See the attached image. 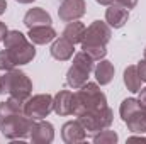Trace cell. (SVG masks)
Segmentation results:
<instances>
[{
	"instance_id": "1",
	"label": "cell",
	"mask_w": 146,
	"mask_h": 144,
	"mask_svg": "<svg viewBox=\"0 0 146 144\" xmlns=\"http://www.w3.org/2000/svg\"><path fill=\"white\" fill-rule=\"evenodd\" d=\"M107 105V97L106 93L99 88L97 83H90L87 81L82 88H78V92L73 93V105H72V114L73 115H82L85 112L95 110V108L106 107Z\"/></svg>"
},
{
	"instance_id": "2",
	"label": "cell",
	"mask_w": 146,
	"mask_h": 144,
	"mask_svg": "<svg viewBox=\"0 0 146 144\" xmlns=\"http://www.w3.org/2000/svg\"><path fill=\"white\" fill-rule=\"evenodd\" d=\"M2 42L5 46V51L14 59L15 66L27 65V63H31L36 58V48H34V44L29 42L27 37L24 36L21 31H7V34H5Z\"/></svg>"
},
{
	"instance_id": "3",
	"label": "cell",
	"mask_w": 146,
	"mask_h": 144,
	"mask_svg": "<svg viewBox=\"0 0 146 144\" xmlns=\"http://www.w3.org/2000/svg\"><path fill=\"white\" fill-rule=\"evenodd\" d=\"M0 93H7L12 98L26 102L33 93V81L21 70H15V68L9 70V71H5V75H2Z\"/></svg>"
},
{
	"instance_id": "4",
	"label": "cell",
	"mask_w": 146,
	"mask_h": 144,
	"mask_svg": "<svg viewBox=\"0 0 146 144\" xmlns=\"http://www.w3.org/2000/svg\"><path fill=\"white\" fill-rule=\"evenodd\" d=\"M94 63H95V59L92 56H88L85 51L76 53L73 56V65L70 66V70L66 73V85L70 88H73V90L82 88L88 81L90 73L95 68Z\"/></svg>"
},
{
	"instance_id": "5",
	"label": "cell",
	"mask_w": 146,
	"mask_h": 144,
	"mask_svg": "<svg viewBox=\"0 0 146 144\" xmlns=\"http://www.w3.org/2000/svg\"><path fill=\"white\" fill-rule=\"evenodd\" d=\"M119 112H121V119L124 120V124L127 126V129L131 132H138V134H145L146 132L145 107L139 104L138 98L122 100Z\"/></svg>"
},
{
	"instance_id": "6",
	"label": "cell",
	"mask_w": 146,
	"mask_h": 144,
	"mask_svg": "<svg viewBox=\"0 0 146 144\" xmlns=\"http://www.w3.org/2000/svg\"><path fill=\"white\" fill-rule=\"evenodd\" d=\"M34 122L36 120L27 117L24 112L12 114L0 122V131L3 134V137H7V139H26L31 136Z\"/></svg>"
},
{
	"instance_id": "7",
	"label": "cell",
	"mask_w": 146,
	"mask_h": 144,
	"mask_svg": "<svg viewBox=\"0 0 146 144\" xmlns=\"http://www.w3.org/2000/svg\"><path fill=\"white\" fill-rule=\"evenodd\" d=\"M78 120L82 122V126L85 127L87 134H97L99 131L102 129H109V126L114 120V114L107 105L100 108H95V110H90V112H85L82 115H78Z\"/></svg>"
},
{
	"instance_id": "8",
	"label": "cell",
	"mask_w": 146,
	"mask_h": 144,
	"mask_svg": "<svg viewBox=\"0 0 146 144\" xmlns=\"http://www.w3.org/2000/svg\"><path fill=\"white\" fill-rule=\"evenodd\" d=\"M112 31L107 22L102 20H94L88 27H85L83 39H82V49H88V48H102L107 46L110 41Z\"/></svg>"
},
{
	"instance_id": "9",
	"label": "cell",
	"mask_w": 146,
	"mask_h": 144,
	"mask_svg": "<svg viewBox=\"0 0 146 144\" xmlns=\"http://www.w3.org/2000/svg\"><path fill=\"white\" fill-rule=\"evenodd\" d=\"M53 112V97L49 93H39L24 102V114L34 120H42Z\"/></svg>"
},
{
	"instance_id": "10",
	"label": "cell",
	"mask_w": 146,
	"mask_h": 144,
	"mask_svg": "<svg viewBox=\"0 0 146 144\" xmlns=\"http://www.w3.org/2000/svg\"><path fill=\"white\" fill-rule=\"evenodd\" d=\"M85 12H87L85 0H61L60 9H58V17L63 22H72L83 17Z\"/></svg>"
},
{
	"instance_id": "11",
	"label": "cell",
	"mask_w": 146,
	"mask_h": 144,
	"mask_svg": "<svg viewBox=\"0 0 146 144\" xmlns=\"http://www.w3.org/2000/svg\"><path fill=\"white\" fill-rule=\"evenodd\" d=\"M61 139L66 144H76L87 139V131L80 120H68L61 127Z\"/></svg>"
},
{
	"instance_id": "12",
	"label": "cell",
	"mask_w": 146,
	"mask_h": 144,
	"mask_svg": "<svg viewBox=\"0 0 146 144\" xmlns=\"http://www.w3.org/2000/svg\"><path fill=\"white\" fill-rule=\"evenodd\" d=\"M29 137L34 144H49L54 139V127H53L51 122L37 120L33 126V131H31Z\"/></svg>"
},
{
	"instance_id": "13",
	"label": "cell",
	"mask_w": 146,
	"mask_h": 144,
	"mask_svg": "<svg viewBox=\"0 0 146 144\" xmlns=\"http://www.w3.org/2000/svg\"><path fill=\"white\" fill-rule=\"evenodd\" d=\"M51 56L58 61H68L73 58V53H75V44L70 42L66 37H58L54 39V42L51 44Z\"/></svg>"
},
{
	"instance_id": "14",
	"label": "cell",
	"mask_w": 146,
	"mask_h": 144,
	"mask_svg": "<svg viewBox=\"0 0 146 144\" xmlns=\"http://www.w3.org/2000/svg\"><path fill=\"white\" fill-rule=\"evenodd\" d=\"M127 19H129V10L117 3L109 5V9L106 10V22L114 29H121L127 22Z\"/></svg>"
},
{
	"instance_id": "15",
	"label": "cell",
	"mask_w": 146,
	"mask_h": 144,
	"mask_svg": "<svg viewBox=\"0 0 146 144\" xmlns=\"http://www.w3.org/2000/svg\"><path fill=\"white\" fill-rule=\"evenodd\" d=\"M51 15L41 9V7H34V9H29L24 15V24L27 29L31 27H36V26H51Z\"/></svg>"
},
{
	"instance_id": "16",
	"label": "cell",
	"mask_w": 146,
	"mask_h": 144,
	"mask_svg": "<svg viewBox=\"0 0 146 144\" xmlns=\"http://www.w3.org/2000/svg\"><path fill=\"white\" fill-rule=\"evenodd\" d=\"M73 93L70 90H60L53 97V110L58 115H72Z\"/></svg>"
},
{
	"instance_id": "17",
	"label": "cell",
	"mask_w": 146,
	"mask_h": 144,
	"mask_svg": "<svg viewBox=\"0 0 146 144\" xmlns=\"http://www.w3.org/2000/svg\"><path fill=\"white\" fill-rule=\"evenodd\" d=\"M27 37L33 44H48L56 39V31L51 26H36L29 29Z\"/></svg>"
},
{
	"instance_id": "18",
	"label": "cell",
	"mask_w": 146,
	"mask_h": 144,
	"mask_svg": "<svg viewBox=\"0 0 146 144\" xmlns=\"http://www.w3.org/2000/svg\"><path fill=\"white\" fill-rule=\"evenodd\" d=\"M94 73H95V80L97 83L100 85H109L114 78V65L107 61V59H100V63H97V66L94 68Z\"/></svg>"
},
{
	"instance_id": "19",
	"label": "cell",
	"mask_w": 146,
	"mask_h": 144,
	"mask_svg": "<svg viewBox=\"0 0 146 144\" xmlns=\"http://www.w3.org/2000/svg\"><path fill=\"white\" fill-rule=\"evenodd\" d=\"M83 32H85V26L82 22H78V20H72V22L66 24V27L63 29V34L61 36L66 37L70 42L76 44V42H82Z\"/></svg>"
},
{
	"instance_id": "20",
	"label": "cell",
	"mask_w": 146,
	"mask_h": 144,
	"mask_svg": "<svg viewBox=\"0 0 146 144\" xmlns=\"http://www.w3.org/2000/svg\"><path fill=\"white\" fill-rule=\"evenodd\" d=\"M124 85L133 93H136V92L141 90V78H139V73H138L136 65H131V66H127L124 70Z\"/></svg>"
},
{
	"instance_id": "21",
	"label": "cell",
	"mask_w": 146,
	"mask_h": 144,
	"mask_svg": "<svg viewBox=\"0 0 146 144\" xmlns=\"http://www.w3.org/2000/svg\"><path fill=\"white\" fill-rule=\"evenodd\" d=\"M21 112H24V102L9 97L5 102H0V122H2L3 119H7L9 115H12V114H21Z\"/></svg>"
},
{
	"instance_id": "22",
	"label": "cell",
	"mask_w": 146,
	"mask_h": 144,
	"mask_svg": "<svg viewBox=\"0 0 146 144\" xmlns=\"http://www.w3.org/2000/svg\"><path fill=\"white\" fill-rule=\"evenodd\" d=\"M119 139L117 132L109 131V129H102L97 134H94V143L95 144H115Z\"/></svg>"
},
{
	"instance_id": "23",
	"label": "cell",
	"mask_w": 146,
	"mask_h": 144,
	"mask_svg": "<svg viewBox=\"0 0 146 144\" xmlns=\"http://www.w3.org/2000/svg\"><path fill=\"white\" fill-rule=\"evenodd\" d=\"M15 68V63H14V59L10 58V54L3 49V51H0V70H3V71H9V70H14Z\"/></svg>"
},
{
	"instance_id": "24",
	"label": "cell",
	"mask_w": 146,
	"mask_h": 144,
	"mask_svg": "<svg viewBox=\"0 0 146 144\" xmlns=\"http://www.w3.org/2000/svg\"><path fill=\"white\" fill-rule=\"evenodd\" d=\"M114 3H117V5H121V7H124V9H134L136 7V3H138V0H114Z\"/></svg>"
},
{
	"instance_id": "25",
	"label": "cell",
	"mask_w": 146,
	"mask_h": 144,
	"mask_svg": "<svg viewBox=\"0 0 146 144\" xmlns=\"http://www.w3.org/2000/svg\"><path fill=\"white\" fill-rule=\"evenodd\" d=\"M136 68H138V73H139L141 81H146V59L139 61V63L136 65Z\"/></svg>"
},
{
	"instance_id": "26",
	"label": "cell",
	"mask_w": 146,
	"mask_h": 144,
	"mask_svg": "<svg viewBox=\"0 0 146 144\" xmlns=\"http://www.w3.org/2000/svg\"><path fill=\"white\" fill-rule=\"evenodd\" d=\"M138 100H139V104H141L143 107H146V87L139 90V97H138Z\"/></svg>"
},
{
	"instance_id": "27",
	"label": "cell",
	"mask_w": 146,
	"mask_h": 144,
	"mask_svg": "<svg viewBox=\"0 0 146 144\" xmlns=\"http://www.w3.org/2000/svg\"><path fill=\"white\" fill-rule=\"evenodd\" d=\"M7 31H9L7 26H5L3 22H0V42L3 41V37H5V34H7Z\"/></svg>"
},
{
	"instance_id": "28",
	"label": "cell",
	"mask_w": 146,
	"mask_h": 144,
	"mask_svg": "<svg viewBox=\"0 0 146 144\" xmlns=\"http://www.w3.org/2000/svg\"><path fill=\"white\" fill-rule=\"evenodd\" d=\"M127 141H129V143H133V141H141V143H146V137H143V136H131Z\"/></svg>"
},
{
	"instance_id": "29",
	"label": "cell",
	"mask_w": 146,
	"mask_h": 144,
	"mask_svg": "<svg viewBox=\"0 0 146 144\" xmlns=\"http://www.w3.org/2000/svg\"><path fill=\"white\" fill-rule=\"evenodd\" d=\"M5 10H7V2H5V0H0V15H2Z\"/></svg>"
},
{
	"instance_id": "30",
	"label": "cell",
	"mask_w": 146,
	"mask_h": 144,
	"mask_svg": "<svg viewBox=\"0 0 146 144\" xmlns=\"http://www.w3.org/2000/svg\"><path fill=\"white\" fill-rule=\"evenodd\" d=\"M95 2H99L100 5H112L114 3V0H95Z\"/></svg>"
},
{
	"instance_id": "31",
	"label": "cell",
	"mask_w": 146,
	"mask_h": 144,
	"mask_svg": "<svg viewBox=\"0 0 146 144\" xmlns=\"http://www.w3.org/2000/svg\"><path fill=\"white\" fill-rule=\"evenodd\" d=\"M15 2H19V3H31V2H34V0H15Z\"/></svg>"
},
{
	"instance_id": "32",
	"label": "cell",
	"mask_w": 146,
	"mask_h": 144,
	"mask_svg": "<svg viewBox=\"0 0 146 144\" xmlns=\"http://www.w3.org/2000/svg\"><path fill=\"white\" fill-rule=\"evenodd\" d=\"M0 87H2V75H0Z\"/></svg>"
},
{
	"instance_id": "33",
	"label": "cell",
	"mask_w": 146,
	"mask_h": 144,
	"mask_svg": "<svg viewBox=\"0 0 146 144\" xmlns=\"http://www.w3.org/2000/svg\"><path fill=\"white\" fill-rule=\"evenodd\" d=\"M145 59H146V48H145Z\"/></svg>"
},
{
	"instance_id": "34",
	"label": "cell",
	"mask_w": 146,
	"mask_h": 144,
	"mask_svg": "<svg viewBox=\"0 0 146 144\" xmlns=\"http://www.w3.org/2000/svg\"><path fill=\"white\" fill-rule=\"evenodd\" d=\"M145 114H146V107H145Z\"/></svg>"
}]
</instances>
